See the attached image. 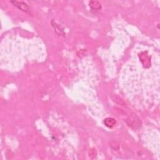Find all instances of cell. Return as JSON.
Returning a JSON list of instances; mask_svg holds the SVG:
<instances>
[{
    "mask_svg": "<svg viewBox=\"0 0 160 160\" xmlns=\"http://www.w3.org/2000/svg\"><path fill=\"white\" fill-rule=\"evenodd\" d=\"M11 3L13 4L15 6H16L17 8H18L19 9H21L23 11L28 13L30 11V8H29L28 5L24 2H22V1H11Z\"/></svg>",
    "mask_w": 160,
    "mask_h": 160,
    "instance_id": "6da1fadb",
    "label": "cell"
},
{
    "mask_svg": "<svg viewBox=\"0 0 160 160\" xmlns=\"http://www.w3.org/2000/svg\"><path fill=\"white\" fill-rule=\"evenodd\" d=\"M52 24L53 28H55L56 32L58 34H59V35H65V33H64L62 29L61 28L60 26H58V24H57L56 23H54V21H52Z\"/></svg>",
    "mask_w": 160,
    "mask_h": 160,
    "instance_id": "7a4b0ae2",
    "label": "cell"
},
{
    "mask_svg": "<svg viewBox=\"0 0 160 160\" xmlns=\"http://www.w3.org/2000/svg\"><path fill=\"white\" fill-rule=\"evenodd\" d=\"M89 4H90V6L94 9H99L101 8V4L98 1H90Z\"/></svg>",
    "mask_w": 160,
    "mask_h": 160,
    "instance_id": "3957f363",
    "label": "cell"
},
{
    "mask_svg": "<svg viewBox=\"0 0 160 160\" xmlns=\"http://www.w3.org/2000/svg\"><path fill=\"white\" fill-rule=\"evenodd\" d=\"M110 120L111 121H109V118H108V119H106L105 123L106 125L107 126H109V127H112V126H113L114 125H115V123H116V121H115V119H112V118H111Z\"/></svg>",
    "mask_w": 160,
    "mask_h": 160,
    "instance_id": "277c9868",
    "label": "cell"
}]
</instances>
